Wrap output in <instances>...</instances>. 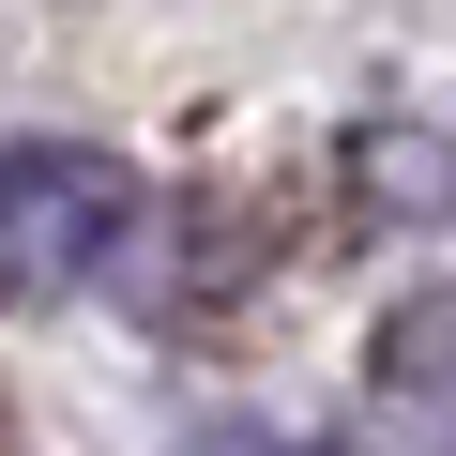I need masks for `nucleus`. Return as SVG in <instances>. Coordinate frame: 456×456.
Wrapping results in <instances>:
<instances>
[{
  "label": "nucleus",
  "mask_w": 456,
  "mask_h": 456,
  "mask_svg": "<svg viewBox=\"0 0 456 456\" xmlns=\"http://www.w3.org/2000/svg\"><path fill=\"white\" fill-rule=\"evenodd\" d=\"M137 228H152V198H137L122 152H92V137H16L0 152V259H16V305H61V289L122 274Z\"/></svg>",
  "instance_id": "nucleus-1"
},
{
  "label": "nucleus",
  "mask_w": 456,
  "mask_h": 456,
  "mask_svg": "<svg viewBox=\"0 0 456 456\" xmlns=\"http://www.w3.org/2000/svg\"><path fill=\"white\" fill-rule=\"evenodd\" d=\"M365 395H380V426H395L411 456H456V274H426V289L380 305V335H365Z\"/></svg>",
  "instance_id": "nucleus-2"
},
{
  "label": "nucleus",
  "mask_w": 456,
  "mask_h": 456,
  "mask_svg": "<svg viewBox=\"0 0 456 456\" xmlns=\"http://www.w3.org/2000/svg\"><path fill=\"white\" fill-rule=\"evenodd\" d=\"M350 198H365V228H441V213H456V137L365 122V137H350Z\"/></svg>",
  "instance_id": "nucleus-3"
},
{
  "label": "nucleus",
  "mask_w": 456,
  "mask_h": 456,
  "mask_svg": "<svg viewBox=\"0 0 456 456\" xmlns=\"http://www.w3.org/2000/svg\"><path fill=\"white\" fill-rule=\"evenodd\" d=\"M183 456H335V441H289V426H228V411H198Z\"/></svg>",
  "instance_id": "nucleus-4"
}]
</instances>
